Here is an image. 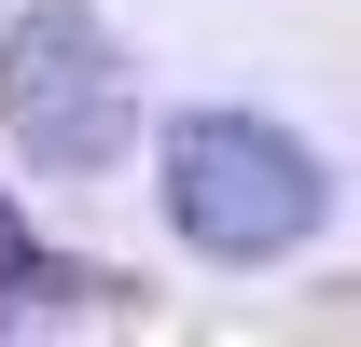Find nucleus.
I'll return each instance as SVG.
<instances>
[{
	"instance_id": "f257e3e1",
	"label": "nucleus",
	"mask_w": 361,
	"mask_h": 347,
	"mask_svg": "<svg viewBox=\"0 0 361 347\" xmlns=\"http://www.w3.org/2000/svg\"><path fill=\"white\" fill-rule=\"evenodd\" d=\"M153 195H167L180 250H209V264H278V250H306L319 209H334L319 153L292 126H264V111H180L167 153H153Z\"/></svg>"
},
{
	"instance_id": "f03ea898",
	"label": "nucleus",
	"mask_w": 361,
	"mask_h": 347,
	"mask_svg": "<svg viewBox=\"0 0 361 347\" xmlns=\"http://www.w3.org/2000/svg\"><path fill=\"white\" fill-rule=\"evenodd\" d=\"M0 139L28 167H56V181H97L139 139V70L84 0H28L0 28Z\"/></svg>"
},
{
	"instance_id": "7ed1b4c3",
	"label": "nucleus",
	"mask_w": 361,
	"mask_h": 347,
	"mask_svg": "<svg viewBox=\"0 0 361 347\" xmlns=\"http://www.w3.org/2000/svg\"><path fill=\"white\" fill-rule=\"evenodd\" d=\"M28 292H84V278H70V264H42V236L0 209V305H28Z\"/></svg>"
}]
</instances>
